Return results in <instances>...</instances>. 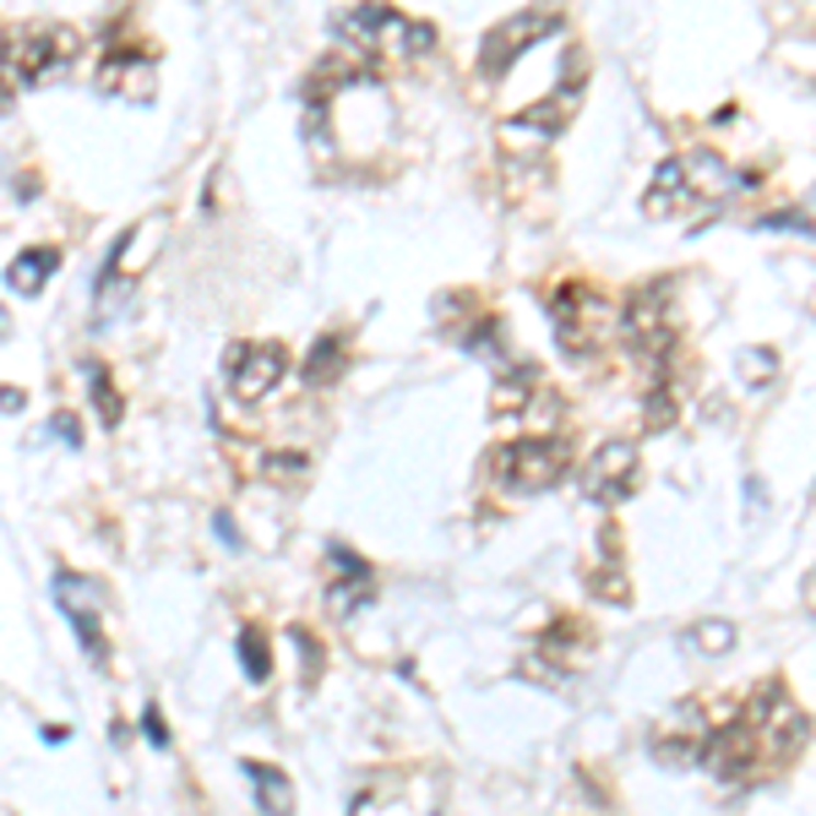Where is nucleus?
<instances>
[{
  "mask_svg": "<svg viewBox=\"0 0 816 816\" xmlns=\"http://www.w3.org/2000/svg\"><path fill=\"white\" fill-rule=\"evenodd\" d=\"M729 191H740V174L724 163V153L713 148H691V153H675L653 169V185L643 196V212H697V207H719Z\"/></svg>",
  "mask_w": 816,
  "mask_h": 816,
  "instance_id": "f257e3e1",
  "label": "nucleus"
},
{
  "mask_svg": "<svg viewBox=\"0 0 816 816\" xmlns=\"http://www.w3.org/2000/svg\"><path fill=\"white\" fill-rule=\"evenodd\" d=\"M332 33L348 38L354 49H387V55H425L436 49V27L398 16L392 5H348L332 16Z\"/></svg>",
  "mask_w": 816,
  "mask_h": 816,
  "instance_id": "f03ea898",
  "label": "nucleus"
},
{
  "mask_svg": "<svg viewBox=\"0 0 816 816\" xmlns=\"http://www.w3.org/2000/svg\"><path fill=\"white\" fill-rule=\"evenodd\" d=\"M550 322H555V337H561V348H572V359L583 354H599V348H610L616 343V311L594 295V289H583V284H561L555 289V300H550Z\"/></svg>",
  "mask_w": 816,
  "mask_h": 816,
  "instance_id": "7ed1b4c3",
  "label": "nucleus"
},
{
  "mask_svg": "<svg viewBox=\"0 0 816 816\" xmlns=\"http://www.w3.org/2000/svg\"><path fill=\"white\" fill-rule=\"evenodd\" d=\"M77 44H82V38H77L66 22H38V27L5 38L0 55H5L11 88H38L49 71H66V66L77 60Z\"/></svg>",
  "mask_w": 816,
  "mask_h": 816,
  "instance_id": "20e7f679",
  "label": "nucleus"
},
{
  "mask_svg": "<svg viewBox=\"0 0 816 816\" xmlns=\"http://www.w3.org/2000/svg\"><path fill=\"white\" fill-rule=\"evenodd\" d=\"M566 469H572V447L561 436H522V441H506L495 452V480L517 495L561 485Z\"/></svg>",
  "mask_w": 816,
  "mask_h": 816,
  "instance_id": "39448f33",
  "label": "nucleus"
},
{
  "mask_svg": "<svg viewBox=\"0 0 816 816\" xmlns=\"http://www.w3.org/2000/svg\"><path fill=\"white\" fill-rule=\"evenodd\" d=\"M55 605L66 610V621H71V632H77V643L82 653L93 658V664H110V643H104V588L93 583V577H82V572H55Z\"/></svg>",
  "mask_w": 816,
  "mask_h": 816,
  "instance_id": "423d86ee",
  "label": "nucleus"
},
{
  "mask_svg": "<svg viewBox=\"0 0 816 816\" xmlns=\"http://www.w3.org/2000/svg\"><path fill=\"white\" fill-rule=\"evenodd\" d=\"M223 370H229V392H234L240 403H262V398L284 381L289 354H284L278 343H234L229 359H223Z\"/></svg>",
  "mask_w": 816,
  "mask_h": 816,
  "instance_id": "0eeeda50",
  "label": "nucleus"
},
{
  "mask_svg": "<svg viewBox=\"0 0 816 816\" xmlns=\"http://www.w3.org/2000/svg\"><path fill=\"white\" fill-rule=\"evenodd\" d=\"M555 27H561L555 11H517V16L495 22L485 33V44H480V71H485V77H501L522 49H533V38H544V33H555Z\"/></svg>",
  "mask_w": 816,
  "mask_h": 816,
  "instance_id": "6e6552de",
  "label": "nucleus"
},
{
  "mask_svg": "<svg viewBox=\"0 0 816 816\" xmlns=\"http://www.w3.org/2000/svg\"><path fill=\"white\" fill-rule=\"evenodd\" d=\"M637 485V441H605L588 463H583V495L599 506L627 501Z\"/></svg>",
  "mask_w": 816,
  "mask_h": 816,
  "instance_id": "1a4fd4ad",
  "label": "nucleus"
},
{
  "mask_svg": "<svg viewBox=\"0 0 816 816\" xmlns=\"http://www.w3.org/2000/svg\"><path fill=\"white\" fill-rule=\"evenodd\" d=\"M621 332H627V343L643 354V359H664L669 354V343H675V322H669V306H664V289H643L621 317Z\"/></svg>",
  "mask_w": 816,
  "mask_h": 816,
  "instance_id": "9d476101",
  "label": "nucleus"
},
{
  "mask_svg": "<svg viewBox=\"0 0 816 816\" xmlns=\"http://www.w3.org/2000/svg\"><path fill=\"white\" fill-rule=\"evenodd\" d=\"M163 234H169V218L153 212V218H142V223H131L120 240H115V251H110V273H104V284H115V278H131V273H142L148 262H153V251L163 245Z\"/></svg>",
  "mask_w": 816,
  "mask_h": 816,
  "instance_id": "9b49d317",
  "label": "nucleus"
},
{
  "mask_svg": "<svg viewBox=\"0 0 816 816\" xmlns=\"http://www.w3.org/2000/svg\"><path fill=\"white\" fill-rule=\"evenodd\" d=\"M326 566H332V610L343 616V610H354L359 599H370V566L354 555V550H343V544H332L326 550Z\"/></svg>",
  "mask_w": 816,
  "mask_h": 816,
  "instance_id": "f8f14e48",
  "label": "nucleus"
},
{
  "mask_svg": "<svg viewBox=\"0 0 816 816\" xmlns=\"http://www.w3.org/2000/svg\"><path fill=\"white\" fill-rule=\"evenodd\" d=\"M60 267V251L55 245H27L11 267H5V289L11 295H22V300H33L44 284H49V273Z\"/></svg>",
  "mask_w": 816,
  "mask_h": 816,
  "instance_id": "ddd939ff",
  "label": "nucleus"
},
{
  "mask_svg": "<svg viewBox=\"0 0 816 816\" xmlns=\"http://www.w3.org/2000/svg\"><path fill=\"white\" fill-rule=\"evenodd\" d=\"M240 773L256 784V806H262V816H295V790H289V773H284V768L240 762Z\"/></svg>",
  "mask_w": 816,
  "mask_h": 816,
  "instance_id": "4468645a",
  "label": "nucleus"
},
{
  "mask_svg": "<svg viewBox=\"0 0 816 816\" xmlns=\"http://www.w3.org/2000/svg\"><path fill=\"white\" fill-rule=\"evenodd\" d=\"M348 343L337 337V332H326V337H317L311 343V359H306V381L311 387H332L343 370H348V354H343Z\"/></svg>",
  "mask_w": 816,
  "mask_h": 816,
  "instance_id": "2eb2a0df",
  "label": "nucleus"
},
{
  "mask_svg": "<svg viewBox=\"0 0 816 816\" xmlns=\"http://www.w3.org/2000/svg\"><path fill=\"white\" fill-rule=\"evenodd\" d=\"M533 387H539V376L522 365V370H512L501 387H495V403H490V414L495 420H512L517 409H533Z\"/></svg>",
  "mask_w": 816,
  "mask_h": 816,
  "instance_id": "dca6fc26",
  "label": "nucleus"
},
{
  "mask_svg": "<svg viewBox=\"0 0 816 816\" xmlns=\"http://www.w3.org/2000/svg\"><path fill=\"white\" fill-rule=\"evenodd\" d=\"M686 648L702 653V658L729 653V648H735V627H729V621H719V616H713V621H697V627L686 632Z\"/></svg>",
  "mask_w": 816,
  "mask_h": 816,
  "instance_id": "f3484780",
  "label": "nucleus"
},
{
  "mask_svg": "<svg viewBox=\"0 0 816 816\" xmlns=\"http://www.w3.org/2000/svg\"><path fill=\"white\" fill-rule=\"evenodd\" d=\"M240 664H245V680H267L273 675V653H267V637L256 627H240Z\"/></svg>",
  "mask_w": 816,
  "mask_h": 816,
  "instance_id": "a211bd4d",
  "label": "nucleus"
},
{
  "mask_svg": "<svg viewBox=\"0 0 816 816\" xmlns=\"http://www.w3.org/2000/svg\"><path fill=\"white\" fill-rule=\"evenodd\" d=\"M88 387H93V403H99L104 425H120L126 420V403H120V392H115V381H110L104 365H88Z\"/></svg>",
  "mask_w": 816,
  "mask_h": 816,
  "instance_id": "6ab92c4d",
  "label": "nucleus"
},
{
  "mask_svg": "<svg viewBox=\"0 0 816 816\" xmlns=\"http://www.w3.org/2000/svg\"><path fill=\"white\" fill-rule=\"evenodd\" d=\"M267 480H289V485H300V480H306V458H289V452L267 458Z\"/></svg>",
  "mask_w": 816,
  "mask_h": 816,
  "instance_id": "aec40b11",
  "label": "nucleus"
},
{
  "mask_svg": "<svg viewBox=\"0 0 816 816\" xmlns=\"http://www.w3.org/2000/svg\"><path fill=\"white\" fill-rule=\"evenodd\" d=\"M289 637H295V648L306 653V680H317V675H322V648L311 643V632H306V627H295Z\"/></svg>",
  "mask_w": 816,
  "mask_h": 816,
  "instance_id": "412c9836",
  "label": "nucleus"
},
{
  "mask_svg": "<svg viewBox=\"0 0 816 816\" xmlns=\"http://www.w3.org/2000/svg\"><path fill=\"white\" fill-rule=\"evenodd\" d=\"M49 436H60L66 447H82V425H77V414H66V409H60V414L49 420Z\"/></svg>",
  "mask_w": 816,
  "mask_h": 816,
  "instance_id": "4be33fe9",
  "label": "nucleus"
},
{
  "mask_svg": "<svg viewBox=\"0 0 816 816\" xmlns=\"http://www.w3.org/2000/svg\"><path fill=\"white\" fill-rule=\"evenodd\" d=\"M142 729H148V740H153L159 751H169V724H163L159 708H142Z\"/></svg>",
  "mask_w": 816,
  "mask_h": 816,
  "instance_id": "5701e85b",
  "label": "nucleus"
},
{
  "mask_svg": "<svg viewBox=\"0 0 816 816\" xmlns=\"http://www.w3.org/2000/svg\"><path fill=\"white\" fill-rule=\"evenodd\" d=\"M0 409L16 414V409H22V392H16V387H0Z\"/></svg>",
  "mask_w": 816,
  "mask_h": 816,
  "instance_id": "b1692460",
  "label": "nucleus"
}]
</instances>
